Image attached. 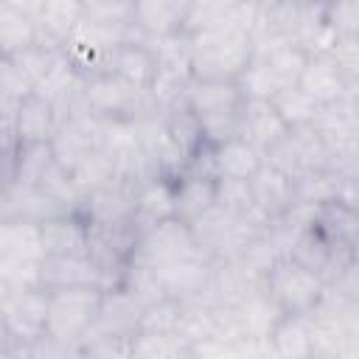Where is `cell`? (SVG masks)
<instances>
[{"label": "cell", "instance_id": "cell-25", "mask_svg": "<svg viewBox=\"0 0 359 359\" xmlns=\"http://www.w3.org/2000/svg\"><path fill=\"white\" fill-rule=\"evenodd\" d=\"M70 177H73V182L79 185V191L84 194V199H87L90 194L107 188L109 182L121 180V177H118V168H115V163H112V157H109L101 146L93 149V151H87V154L76 163V168L70 171Z\"/></svg>", "mask_w": 359, "mask_h": 359}, {"label": "cell", "instance_id": "cell-15", "mask_svg": "<svg viewBox=\"0 0 359 359\" xmlns=\"http://www.w3.org/2000/svg\"><path fill=\"white\" fill-rule=\"evenodd\" d=\"M289 135V126L283 123L280 112L272 101H244L241 104V137L250 140L255 149L264 151V157Z\"/></svg>", "mask_w": 359, "mask_h": 359}, {"label": "cell", "instance_id": "cell-32", "mask_svg": "<svg viewBox=\"0 0 359 359\" xmlns=\"http://www.w3.org/2000/svg\"><path fill=\"white\" fill-rule=\"evenodd\" d=\"M180 359H196V356H194V353H191V348H188V351H185V353H182Z\"/></svg>", "mask_w": 359, "mask_h": 359}, {"label": "cell", "instance_id": "cell-19", "mask_svg": "<svg viewBox=\"0 0 359 359\" xmlns=\"http://www.w3.org/2000/svg\"><path fill=\"white\" fill-rule=\"evenodd\" d=\"M266 342L272 359H317L311 314H283Z\"/></svg>", "mask_w": 359, "mask_h": 359}, {"label": "cell", "instance_id": "cell-21", "mask_svg": "<svg viewBox=\"0 0 359 359\" xmlns=\"http://www.w3.org/2000/svg\"><path fill=\"white\" fill-rule=\"evenodd\" d=\"M244 104V93L238 81H208V79H191L185 90V107L196 118L219 115L227 109H238Z\"/></svg>", "mask_w": 359, "mask_h": 359}, {"label": "cell", "instance_id": "cell-6", "mask_svg": "<svg viewBox=\"0 0 359 359\" xmlns=\"http://www.w3.org/2000/svg\"><path fill=\"white\" fill-rule=\"evenodd\" d=\"M48 323V289L3 292V331L6 345H31L45 334Z\"/></svg>", "mask_w": 359, "mask_h": 359}, {"label": "cell", "instance_id": "cell-18", "mask_svg": "<svg viewBox=\"0 0 359 359\" xmlns=\"http://www.w3.org/2000/svg\"><path fill=\"white\" fill-rule=\"evenodd\" d=\"M250 191H252L255 208L269 222L280 219L294 205V180L289 174H283L280 168H275L272 163H266V160H264L261 171L250 180Z\"/></svg>", "mask_w": 359, "mask_h": 359}, {"label": "cell", "instance_id": "cell-27", "mask_svg": "<svg viewBox=\"0 0 359 359\" xmlns=\"http://www.w3.org/2000/svg\"><path fill=\"white\" fill-rule=\"evenodd\" d=\"M188 339L182 334H157V331H137L135 334V353L132 359H180L188 351Z\"/></svg>", "mask_w": 359, "mask_h": 359}, {"label": "cell", "instance_id": "cell-30", "mask_svg": "<svg viewBox=\"0 0 359 359\" xmlns=\"http://www.w3.org/2000/svg\"><path fill=\"white\" fill-rule=\"evenodd\" d=\"M81 353L79 345H65L50 334L36 337L28 348H25V359H76Z\"/></svg>", "mask_w": 359, "mask_h": 359}, {"label": "cell", "instance_id": "cell-3", "mask_svg": "<svg viewBox=\"0 0 359 359\" xmlns=\"http://www.w3.org/2000/svg\"><path fill=\"white\" fill-rule=\"evenodd\" d=\"M261 283L283 314H314L323 306L328 289V283L317 272H311L289 255L278 258L264 272Z\"/></svg>", "mask_w": 359, "mask_h": 359}, {"label": "cell", "instance_id": "cell-29", "mask_svg": "<svg viewBox=\"0 0 359 359\" xmlns=\"http://www.w3.org/2000/svg\"><path fill=\"white\" fill-rule=\"evenodd\" d=\"M325 53L337 62V67L345 73V79L351 81V87H359V34L334 36Z\"/></svg>", "mask_w": 359, "mask_h": 359}, {"label": "cell", "instance_id": "cell-12", "mask_svg": "<svg viewBox=\"0 0 359 359\" xmlns=\"http://www.w3.org/2000/svg\"><path fill=\"white\" fill-rule=\"evenodd\" d=\"M104 70L118 73L129 84H135V87H140V90L149 93L151 90V81H154V73H157V59H154L151 45L143 36H137L135 31H129V39L121 42L107 56Z\"/></svg>", "mask_w": 359, "mask_h": 359}, {"label": "cell", "instance_id": "cell-16", "mask_svg": "<svg viewBox=\"0 0 359 359\" xmlns=\"http://www.w3.org/2000/svg\"><path fill=\"white\" fill-rule=\"evenodd\" d=\"M42 42L36 22V3H0V48L14 56Z\"/></svg>", "mask_w": 359, "mask_h": 359}, {"label": "cell", "instance_id": "cell-4", "mask_svg": "<svg viewBox=\"0 0 359 359\" xmlns=\"http://www.w3.org/2000/svg\"><path fill=\"white\" fill-rule=\"evenodd\" d=\"M79 107L101 121H109V118H137L140 112L151 109L154 104L146 90L129 84L118 73L98 70V73L84 76Z\"/></svg>", "mask_w": 359, "mask_h": 359}, {"label": "cell", "instance_id": "cell-28", "mask_svg": "<svg viewBox=\"0 0 359 359\" xmlns=\"http://www.w3.org/2000/svg\"><path fill=\"white\" fill-rule=\"evenodd\" d=\"M81 359H132L135 353V334H112L95 337L79 345Z\"/></svg>", "mask_w": 359, "mask_h": 359}, {"label": "cell", "instance_id": "cell-10", "mask_svg": "<svg viewBox=\"0 0 359 359\" xmlns=\"http://www.w3.org/2000/svg\"><path fill=\"white\" fill-rule=\"evenodd\" d=\"M191 3H174V0H146L135 3L132 11V31L149 42L185 34Z\"/></svg>", "mask_w": 359, "mask_h": 359}, {"label": "cell", "instance_id": "cell-31", "mask_svg": "<svg viewBox=\"0 0 359 359\" xmlns=\"http://www.w3.org/2000/svg\"><path fill=\"white\" fill-rule=\"evenodd\" d=\"M325 22L334 36L359 34V3H337L325 6Z\"/></svg>", "mask_w": 359, "mask_h": 359}, {"label": "cell", "instance_id": "cell-1", "mask_svg": "<svg viewBox=\"0 0 359 359\" xmlns=\"http://www.w3.org/2000/svg\"><path fill=\"white\" fill-rule=\"evenodd\" d=\"M255 53L247 28H210L188 34L191 76L208 81H238Z\"/></svg>", "mask_w": 359, "mask_h": 359}, {"label": "cell", "instance_id": "cell-11", "mask_svg": "<svg viewBox=\"0 0 359 359\" xmlns=\"http://www.w3.org/2000/svg\"><path fill=\"white\" fill-rule=\"evenodd\" d=\"M297 87H300L320 109H325V107L342 101V98L353 90L351 81L345 79V73L337 67V62H334L328 53H311V56H309V62H306V67H303V73H300Z\"/></svg>", "mask_w": 359, "mask_h": 359}, {"label": "cell", "instance_id": "cell-20", "mask_svg": "<svg viewBox=\"0 0 359 359\" xmlns=\"http://www.w3.org/2000/svg\"><path fill=\"white\" fill-rule=\"evenodd\" d=\"M42 244L48 258L90 252V224L81 213H65L42 222Z\"/></svg>", "mask_w": 359, "mask_h": 359}, {"label": "cell", "instance_id": "cell-22", "mask_svg": "<svg viewBox=\"0 0 359 359\" xmlns=\"http://www.w3.org/2000/svg\"><path fill=\"white\" fill-rule=\"evenodd\" d=\"M81 17H84V3H76V0H45V3H36V22H39L42 45L62 48L73 36V31L79 28Z\"/></svg>", "mask_w": 359, "mask_h": 359}, {"label": "cell", "instance_id": "cell-13", "mask_svg": "<svg viewBox=\"0 0 359 359\" xmlns=\"http://www.w3.org/2000/svg\"><path fill=\"white\" fill-rule=\"evenodd\" d=\"M174 196H177V219L194 224L219 205V180L210 171L188 168L174 185Z\"/></svg>", "mask_w": 359, "mask_h": 359}, {"label": "cell", "instance_id": "cell-33", "mask_svg": "<svg viewBox=\"0 0 359 359\" xmlns=\"http://www.w3.org/2000/svg\"><path fill=\"white\" fill-rule=\"evenodd\" d=\"M356 252H359V250H356Z\"/></svg>", "mask_w": 359, "mask_h": 359}, {"label": "cell", "instance_id": "cell-8", "mask_svg": "<svg viewBox=\"0 0 359 359\" xmlns=\"http://www.w3.org/2000/svg\"><path fill=\"white\" fill-rule=\"evenodd\" d=\"M230 309L233 325L238 331V337L244 339H255V342H266L272 328L278 325V320L283 317V311L278 309V303L269 297V292L264 289V283L258 280L252 289H247Z\"/></svg>", "mask_w": 359, "mask_h": 359}, {"label": "cell", "instance_id": "cell-2", "mask_svg": "<svg viewBox=\"0 0 359 359\" xmlns=\"http://www.w3.org/2000/svg\"><path fill=\"white\" fill-rule=\"evenodd\" d=\"M107 292L101 286H67L48 289V323L45 334L65 345H81L95 325Z\"/></svg>", "mask_w": 359, "mask_h": 359}, {"label": "cell", "instance_id": "cell-23", "mask_svg": "<svg viewBox=\"0 0 359 359\" xmlns=\"http://www.w3.org/2000/svg\"><path fill=\"white\" fill-rule=\"evenodd\" d=\"M42 224L28 219H3L0 224V261H45Z\"/></svg>", "mask_w": 359, "mask_h": 359}, {"label": "cell", "instance_id": "cell-9", "mask_svg": "<svg viewBox=\"0 0 359 359\" xmlns=\"http://www.w3.org/2000/svg\"><path fill=\"white\" fill-rule=\"evenodd\" d=\"M205 154H208V168L213 171L216 180H236V182H250L266 160L264 151L244 137H233L219 146H205Z\"/></svg>", "mask_w": 359, "mask_h": 359}, {"label": "cell", "instance_id": "cell-14", "mask_svg": "<svg viewBox=\"0 0 359 359\" xmlns=\"http://www.w3.org/2000/svg\"><path fill=\"white\" fill-rule=\"evenodd\" d=\"M174 185L171 180L165 177H151L146 182L137 185V194H135V213H132V224L140 233L151 230L154 224L165 222V219H174L177 216V196H174Z\"/></svg>", "mask_w": 359, "mask_h": 359}, {"label": "cell", "instance_id": "cell-17", "mask_svg": "<svg viewBox=\"0 0 359 359\" xmlns=\"http://www.w3.org/2000/svg\"><path fill=\"white\" fill-rule=\"evenodd\" d=\"M42 286L45 289H67V286H101L107 292L104 272L90 252L81 255H59L45 258L42 264Z\"/></svg>", "mask_w": 359, "mask_h": 359}, {"label": "cell", "instance_id": "cell-7", "mask_svg": "<svg viewBox=\"0 0 359 359\" xmlns=\"http://www.w3.org/2000/svg\"><path fill=\"white\" fill-rule=\"evenodd\" d=\"M3 118H6L8 151H14L17 146H28V143H50L59 126L56 107L42 101L39 95H28L17 107H3Z\"/></svg>", "mask_w": 359, "mask_h": 359}, {"label": "cell", "instance_id": "cell-24", "mask_svg": "<svg viewBox=\"0 0 359 359\" xmlns=\"http://www.w3.org/2000/svg\"><path fill=\"white\" fill-rule=\"evenodd\" d=\"M314 227L331 244H342V247L359 250V210L351 208L348 202L331 199V202L320 205L317 216H314Z\"/></svg>", "mask_w": 359, "mask_h": 359}, {"label": "cell", "instance_id": "cell-5", "mask_svg": "<svg viewBox=\"0 0 359 359\" xmlns=\"http://www.w3.org/2000/svg\"><path fill=\"white\" fill-rule=\"evenodd\" d=\"M196 255H208V252L199 247L194 227L174 216V219H165V222H160L151 230L137 236V244H135L129 264L157 269V266H165V264L182 261V258H196Z\"/></svg>", "mask_w": 359, "mask_h": 359}, {"label": "cell", "instance_id": "cell-26", "mask_svg": "<svg viewBox=\"0 0 359 359\" xmlns=\"http://www.w3.org/2000/svg\"><path fill=\"white\" fill-rule=\"evenodd\" d=\"M272 104H275V109L280 112V118H283V123L289 126V129H300V126H311L314 121H317V115H320V107L294 84V87H286L283 93H278L275 98H272Z\"/></svg>", "mask_w": 359, "mask_h": 359}]
</instances>
